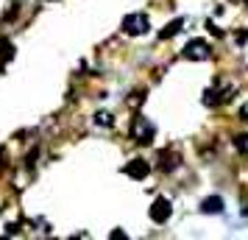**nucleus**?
<instances>
[{
	"mask_svg": "<svg viewBox=\"0 0 248 240\" xmlns=\"http://www.w3.org/2000/svg\"><path fill=\"white\" fill-rule=\"evenodd\" d=\"M181 56L190 59V62H206V59L212 56V48H209L206 39H190L184 45V50H181Z\"/></svg>",
	"mask_w": 248,
	"mask_h": 240,
	"instance_id": "2",
	"label": "nucleus"
},
{
	"mask_svg": "<svg viewBox=\"0 0 248 240\" xmlns=\"http://www.w3.org/2000/svg\"><path fill=\"white\" fill-rule=\"evenodd\" d=\"M234 148L240 151V154H248V134H240V137H234Z\"/></svg>",
	"mask_w": 248,
	"mask_h": 240,
	"instance_id": "11",
	"label": "nucleus"
},
{
	"mask_svg": "<svg viewBox=\"0 0 248 240\" xmlns=\"http://www.w3.org/2000/svg\"><path fill=\"white\" fill-rule=\"evenodd\" d=\"M246 3H248V0H246Z\"/></svg>",
	"mask_w": 248,
	"mask_h": 240,
	"instance_id": "15",
	"label": "nucleus"
},
{
	"mask_svg": "<svg viewBox=\"0 0 248 240\" xmlns=\"http://www.w3.org/2000/svg\"><path fill=\"white\" fill-rule=\"evenodd\" d=\"M170 215H173V207H170L168 198H156L151 204V221L154 224H165V221H170Z\"/></svg>",
	"mask_w": 248,
	"mask_h": 240,
	"instance_id": "4",
	"label": "nucleus"
},
{
	"mask_svg": "<svg viewBox=\"0 0 248 240\" xmlns=\"http://www.w3.org/2000/svg\"><path fill=\"white\" fill-rule=\"evenodd\" d=\"M95 123H98V126H112V114L109 112H98L95 114Z\"/></svg>",
	"mask_w": 248,
	"mask_h": 240,
	"instance_id": "12",
	"label": "nucleus"
},
{
	"mask_svg": "<svg viewBox=\"0 0 248 240\" xmlns=\"http://www.w3.org/2000/svg\"><path fill=\"white\" fill-rule=\"evenodd\" d=\"M0 59H3V62H12L14 59V45L9 39H0Z\"/></svg>",
	"mask_w": 248,
	"mask_h": 240,
	"instance_id": "10",
	"label": "nucleus"
},
{
	"mask_svg": "<svg viewBox=\"0 0 248 240\" xmlns=\"http://www.w3.org/2000/svg\"><path fill=\"white\" fill-rule=\"evenodd\" d=\"M154 134H156L154 123H151L148 117H142V114H137L134 123H131V137H134V143H140V145H148V143L154 140Z\"/></svg>",
	"mask_w": 248,
	"mask_h": 240,
	"instance_id": "1",
	"label": "nucleus"
},
{
	"mask_svg": "<svg viewBox=\"0 0 248 240\" xmlns=\"http://www.w3.org/2000/svg\"><path fill=\"white\" fill-rule=\"evenodd\" d=\"M232 92H234V87H223V90H206V92H203V103H206V106H220V103H226L229 98H232Z\"/></svg>",
	"mask_w": 248,
	"mask_h": 240,
	"instance_id": "5",
	"label": "nucleus"
},
{
	"mask_svg": "<svg viewBox=\"0 0 248 240\" xmlns=\"http://www.w3.org/2000/svg\"><path fill=\"white\" fill-rule=\"evenodd\" d=\"M176 165H179V157H176V154H170V151H162V154H159V168L165 173H170Z\"/></svg>",
	"mask_w": 248,
	"mask_h": 240,
	"instance_id": "9",
	"label": "nucleus"
},
{
	"mask_svg": "<svg viewBox=\"0 0 248 240\" xmlns=\"http://www.w3.org/2000/svg\"><path fill=\"white\" fill-rule=\"evenodd\" d=\"M148 28H151V23H148L145 14H128L123 20V31L128 36H142V34H148Z\"/></svg>",
	"mask_w": 248,
	"mask_h": 240,
	"instance_id": "3",
	"label": "nucleus"
},
{
	"mask_svg": "<svg viewBox=\"0 0 248 240\" xmlns=\"http://www.w3.org/2000/svg\"><path fill=\"white\" fill-rule=\"evenodd\" d=\"M148 173H151V165L145 160H131L125 165V176H131V179H145Z\"/></svg>",
	"mask_w": 248,
	"mask_h": 240,
	"instance_id": "6",
	"label": "nucleus"
},
{
	"mask_svg": "<svg viewBox=\"0 0 248 240\" xmlns=\"http://www.w3.org/2000/svg\"><path fill=\"white\" fill-rule=\"evenodd\" d=\"M246 39H248V31H243V34L237 36V42H240V45H243V42H246Z\"/></svg>",
	"mask_w": 248,
	"mask_h": 240,
	"instance_id": "13",
	"label": "nucleus"
},
{
	"mask_svg": "<svg viewBox=\"0 0 248 240\" xmlns=\"http://www.w3.org/2000/svg\"><path fill=\"white\" fill-rule=\"evenodd\" d=\"M246 215H248V209H246Z\"/></svg>",
	"mask_w": 248,
	"mask_h": 240,
	"instance_id": "14",
	"label": "nucleus"
},
{
	"mask_svg": "<svg viewBox=\"0 0 248 240\" xmlns=\"http://www.w3.org/2000/svg\"><path fill=\"white\" fill-rule=\"evenodd\" d=\"M181 28H184V17H176L173 23H168L165 28H162V31H159V39H170V36L179 34Z\"/></svg>",
	"mask_w": 248,
	"mask_h": 240,
	"instance_id": "8",
	"label": "nucleus"
},
{
	"mask_svg": "<svg viewBox=\"0 0 248 240\" xmlns=\"http://www.w3.org/2000/svg\"><path fill=\"white\" fill-rule=\"evenodd\" d=\"M201 212L203 215H217V212H223V198H220V195H209V198H203L201 201Z\"/></svg>",
	"mask_w": 248,
	"mask_h": 240,
	"instance_id": "7",
	"label": "nucleus"
}]
</instances>
